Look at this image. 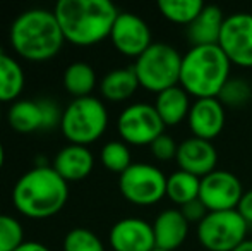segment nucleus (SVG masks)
Instances as JSON below:
<instances>
[{"label":"nucleus","instance_id":"1","mask_svg":"<svg viewBox=\"0 0 252 251\" xmlns=\"http://www.w3.org/2000/svg\"><path fill=\"white\" fill-rule=\"evenodd\" d=\"M53 14L65 41L91 47L110 36L120 12L108 0H60Z\"/></svg>","mask_w":252,"mask_h":251},{"label":"nucleus","instance_id":"2","mask_svg":"<svg viewBox=\"0 0 252 251\" xmlns=\"http://www.w3.org/2000/svg\"><path fill=\"white\" fill-rule=\"evenodd\" d=\"M65 182L53 167L36 165L23 174L12 189V201L17 212L30 218H48L59 214L69 198Z\"/></svg>","mask_w":252,"mask_h":251},{"label":"nucleus","instance_id":"3","mask_svg":"<svg viewBox=\"0 0 252 251\" xmlns=\"http://www.w3.org/2000/svg\"><path fill=\"white\" fill-rule=\"evenodd\" d=\"M63 33L55 14L47 9H30L14 19L10 43L16 54L31 62H45L62 48Z\"/></svg>","mask_w":252,"mask_h":251},{"label":"nucleus","instance_id":"4","mask_svg":"<svg viewBox=\"0 0 252 251\" xmlns=\"http://www.w3.org/2000/svg\"><path fill=\"white\" fill-rule=\"evenodd\" d=\"M230 66L218 45L192 47L182 57L180 84L187 95L199 98H218L221 88L230 79Z\"/></svg>","mask_w":252,"mask_h":251},{"label":"nucleus","instance_id":"5","mask_svg":"<svg viewBox=\"0 0 252 251\" xmlns=\"http://www.w3.org/2000/svg\"><path fill=\"white\" fill-rule=\"evenodd\" d=\"M139 86L155 93L180 84L182 55L166 43H153L134 64Z\"/></svg>","mask_w":252,"mask_h":251},{"label":"nucleus","instance_id":"6","mask_svg":"<svg viewBox=\"0 0 252 251\" xmlns=\"http://www.w3.org/2000/svg\"><path fill=\"white\" fill-rule=\"evenodd\" d=\"M108 126V112L94 97L76 98L63 110L60 129L70 144L88 146L94 143Z\"/></svg>","mask_w":252,"mask_h":251},{"label":"nucleus","instance_id":"7","mask_svg":"<svg viewBox=\"0 0 252 251\" xmlns=\"http://www.w3.org/2000/svg\"><path fill=\"white\" fill-rule=\"evenodd\" d=\"M247 227L237 210L209 212L197 224V238L208 251H235L246 241Z\"/></svg>","mask_w":252,"mask_h":251},{"label":"nucleus","instance_id":"8","mask_svg":"<svg viewBox=\"0 0 252 251\" xmlns=\"http://www.w3.org/2000/svg\"><path fill=\"white\" fill-rule=\"evenodd\" d=\"M166 179L159 169L150 164H132L120 174L119 188L127 201L141 207L155 205L166 196Z\"/></svg>","mask_w":252,"mask_h":251},{"label":"nucleus","instance_id":"9","mask_svg":"<svg viewBox=\"0 0 252 251\" xmlns=\"http://www.w3.org/2000/svg\"><path fill=\"white\" fill-rule=\"evenodd\" d=\"M117 129L126 143L143 146V144H151L156 138L161 136L165 124L156 112L155 105L134 104L120 114Z\"/></svg>","mask_w":252,"mask_h":251},{"label":"nucleus","instance_id":"10","mask_svg":"<svg viewBox=\"0 0 252 251\" xmlns=\"http://www.w3.org/2000/svg\"><path fill=\"white\" fill-rule=\"evenodd\" d=\"M218 47L232 64L252 67V14L237 12L225 17Z\"/></svg>","mask_w":252,"mask_h":251},{"label":"nucleus","instance_id":"11","mask_svg":"<svg viewBox=\"0 0 252 251\" xmlns=\"http://www.w3.org/2000/svg\"><path fill=\"white\" fill-rule=\"evenodd\" d=\"M62 114L52 100H17L9 110V124L17 133H34L60 126Z\"/></svg>","mask_w":252,"mask_h":251},{"label":"nucleus","instance_id":"12","mask_svg":"<svg viewBox=\"0 0 252 251\" xmlns=\"http://www.w3.org/2000/svg\"><path fill=\"white\" fill-rule=\"evenodd\" d=\"M242 194L244 189L239 178L228 171H213L201 179L199 200L208 212L237 210Z\"/></svg>","mask_w":252,"mask_h":251},{"label":"nucleus","instance_id":"13","mask_svg":"<svg viewBox=\"0 0 252 251\" xmlns=\"http://www.w3.org/2000/svg\"><path fill=\"white\" fill-rule=\"evenodd\" d=\"M113 47L127 57H139L151 47L150 26L139 16L120 12L110 33Z\"/></svg>","mask_w":252,"mask_h":251},{"label":"nucleus","instance_id":"14","mask_svg":"<svg viewBox=\"0 0 252 251\" xmlns=\"http://www.w3.org/2000/svg\"><path fill=\"white\" fill-rule=\"evenodd\" d=\"M110 246L113 251H153L156 248L153 225L137 217L122 218L110 231Z\"/></svg>","mask_w":252,"mask_h":251},{"label":"nucleus","instance_id":"15","mask_svg":"<svg viewBox=\"0 0 252 251\" xmlns=\"http://www.w3.org/2000/svg\"><path fill=\"white\" fill-rule=\"evenodd\" d=\"M175 160L180 171L189 172V174L202 179L204 176L216 171L215 167L218 162V153H216V148L211 144V141L189 138L179 144Z\"/></svg>","mask_w":252,"mask_h":251},{"label":"nucleus","instance_id":"16","mask_svg":"<svg viewBox=\"0 0 252 251\" xmlns=\"http://www.w3.org/2000/svg\"><path fill=\"white\" fill-rule=\"evenodd\" d=\"M189 127L194 138L211 141L223 131L225 126V110L218 98H199L190 105Z\"/></svg>","mask_w":252,"mask_h":251},{"label":"nucleus","instance_id":"17","mask_svg":"<svg viewBox=\"0 0 252 251\" xmlns=\"http://www.w3.org/2000/svg\"><path fill=\"white\" fill-rule=\"evenodd\" d=\"M94 165L93 153L88 146L67 144L57 153L53 160V169L65 182H77L91 174Z\"/></svg>","mask_w":252,"mask_h":251},{"label":"nucleus","instance_id":"18","mask_svg":"<svg viewBox=\"0 0 252 251\" xmlns=\"http://www.w3.org/2000/svg\"><path fill=\"white\" fill-rule=\"evenodd\" d=\"M155 245L158 250L175 251L184 245L189 234V222L180 210H165L156 217L153 224Z\"/></svg>","mask_w":252,"mask_h":251},{"label":"nucleus","instance_id":"19","mask_svg":"<svg viewBox=\"0 0 252 251\" xmlns=\"http://www.w3.org/2000/svg\"><path fill=\"white\" fill-rule=\"evenodd\" d=\"M223 23H225V16L220 7L204 5L199 16L187 26V38L192 47L218 45Z\"/></svg>","mask_w":252,"mask_h":251},{"label":"nucleus","instance_id":"20","mask_svg":"<svg viewBox=\"0 0 252 251\" xmlns=\"http://www.w3.org/2000/svg\"><path fill=\"white\" fill-rule=\"evenodd\" d=\"M155 108L159 117H161L163 124L177 126L179 122H182L184 119L189 115V110H190L189 95L180 86L168 88V90L158 93Z\"/></svg>","mask_w":252,"mask_h":251},{"label":"nucleus","instance_id":"21","mask_svg":"<svg viewBox=\"0 0 252 251\" xmlns=\"http://www.w3.org/2000/svg\"><path fill=\"white\" fill-rule=\"evenodd\" d=\"M139 81H137L134 67L113 69L106 74L100 83L101 95L110 102H124L136 93Z\"/></svg>","mask_w":252,"mask_h":251},{"label":"nucleus","instance_id":"22","mask_svg":"<svg viewBox=\"0 0 252 251\" xmlns=\"http://www.w3.org/2000/svg\"><path fill=\"white\" fill-rule=\"evenodd\" d=\"M24 71L10 55L0 52V104L12 102L24 90Z\"/></svg>","mask_w":252,"mask_h":251},{"label":"nucleus","instance_id":"23","mask_svg":"<svg viewBox=\"0 0 252 251\" xmlns=\"http://www.w3.org/2000/svg\"><path fill=\"white\" fill-rule=\"evenodd\" d=\"M96 86L94 69L86 62H74L63 72V88L76 98L90 97Z\"/></svg>","mask_w":252,"mask_h":251},{"label":"nucleus","instance_id":"24","mask_svg":"<svg viewBox=\"0 0 252 251\" xmlns=\"http://www.w3.org/2000/svg\"><path fill=\"white\" fill-rule=\"evenodd\" d=\"M199 188H201V179L184 171L173 172L166 179V196L173 203L180 205V207L197 200L199 198Z\"/></svg>","mask_w":252,"mask_h":251},{"label":"nucleus","instance_id":"25","mask_svg":"<svg viewBox=\"0 0 252 251\" xmlns=\"http://www.w3.org/2000/svg\"><path fill=\"white\" fill-rule=\"evenodd\" d=\"M158 9L165 19L189 26L204 9L201 0H159Z\"/></svg>","mask_w":252,"mask_h":251},{"label":"nucleus","instance_id":"26","mask_svg":"<svg viewBox=\"0 0 252 251\" xmlns=\"http://www.w3.org/2000/svg\"><path fill=\"white\" fill-rule=\"evenodd\" d=\"M101 164L110 172L124 174L132 165L130 162V151L126 143L122 141H110L101 148Z\"/></svg>","mask_w":252,"mask_h":251},{"label":"nucleus","instance_id":"27","mask_svg":"<svg viewBox=\"0 0 252 251\" xmlns=\"http://www.w3.org/2000/svg\"><path fill=\"white\" fill-rule=\"evenodd\" d=\"M251 98L252 88L244 77H230L218 95V100L226 107H242Z\"/></svg>","mask_w":252,"mask_h":251},{"label":"nucleus","instance_id":"28","mask_svg":"<svg viewBox=\"0 0 252 251\" xmlns=\"http://www.w3.org/2000/svg\"><path fill=\"white\" fill-rule=\"evenodd\" d=\"M63 251H105V246L93 231L76 227L63 238Z\"/></svg>","mask_w":252,"mask_h":251},{"label":"nucleus","instance_id":"29","mask_svg":"<svg viewBox=\"0 0 252 251\" xmlns=\"http://www.w3.org/2000/svg\"><path fill=\"white\" fill-rule=\"evenodd\" d=\"M24 243V229L19 220L0 214V251H16Z\"/></svg>","mask_w":252,"mask_h":251},{"label":"nucleus","instance_id":"30","mask_svg":"<svg viewBox=\"0 0 252 251\" xmlns=\"http://www.w3.org/2000/svg\"><path fill=\"white\" fill-rule=\"evenodd\" d=\"M151 148V153L155 158L161 162H166V160H172V158L177 157V150H179V144L173 141L172 136L163 133L159 138H156L155 141L150 144Z\"/></svg>","mask_w":252,"mask_h":251},{"label":"nucleus","instance_id":"31","mask_svg":"<svg viewBox=\"0 0 252 251\" xmlns=\"http://www.w3.org/2000/svg\"><path fill=\"white\" fill-rule=\"evenodd\" d=\"M180 212H182V215L186 217V220L189 222H197V224H201L202 220H204V217L209 214L208 208L204 207V203L197 198V200L190 201V203L184 205L182 208H180Z\"/></svg>","mask_w":252,"mask_h":251},{"label":"nucleus","instance_id":"32","mask_svg":"<svg viewBox=\"0 0 252 251\" xmlns=\"http://www.w3.org/2000/svg\"><path fill=\"white\" fill-rule=\"evenodd\" d=\"M237 212L242 215L247 224L252 225V189L244 191L242 200H240L239 207H237Z\"/></svg>","mask_w":252,"mask_h":251},{"label":"nucleus","instance_id":"33","mask_svg":"<svg viewBox=\"0 0 252 251\" xmlns=\"http://www.w3.org/2000/svg\"><path fill=\"white\" fill-rule=\"evenodd\" d=\"M16 251H50L45 245L41 243H36V241H24L23 245L19 246Z\"/></svg>","mask_w":252,"mask_h":251},{"label":"nucleus","instance_id":"34","mask_svg":"<svg viewBox=\"0 0 252 251\" xmlns=\"http://www.w3.org/2000/svg\"><path fill=\"white\" fill-rule=\"evenodd\" d=\"M235 251H252V239H246Z\"/></svg>","mask_w":252,"mask_h":251},{"label":"nucleus","instance_id":"35","mask_svg":"<svg viewBox=\"0 0 252 251\" xmlns=\"http://www.w3.org/2000/svg\"><path fill=\"white\" fill-rule=\"evenodd\" d=\"M3 162H5V150H3L2 143H0V171H2V167H3Z\"/></svg>","mask_w":252,"mask_h":251},{"label":"nucleus","instance_id":"36","mask_svg":"<svg viewBox=\"0 0 252 251\" xmlns=\"http://www.w3.org/2000/svg\"><path fill=\"white\" fill-rule=\"evenodd\" d=\"M0 121H2V108H0Z\"/></svg>","mask_w":252,"mask_h":251},{"label":"nucleus","instance_id":"37","mask_svg":"<svg viewBox=\"0 0 252 251\" xmlns=\"http://www.w3.org/2000/svg\"><path fill=\"white\" fill-rule=\"evenodd\" d=\"M153 251H163V250H158V248H155V250H153Z\"/></svg>","mask_w":252,"mask_h":251}]
</instances>
